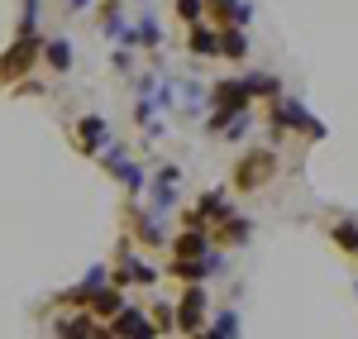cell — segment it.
Here are the masks:
<instances>
[{
  "label": "cell",
  "mask_w": 358,
  "mask_h": 339,
  "mask_svg": "<svg viewBox=\"0 0 358 339\" xmlns=\"http://www.w3.org/2000/svg\"><path fill=\"white\" fill-rule=\"evenodd\" d=\"M38 57H43V38H38V29H34V34H20V38L5 48V57H0V86L24 82Z\"/></svg>",
  "instance_id": "1"
},
{
  "label": "cell",
  "mask_w": 358,
  "mask_h": 339,
  "mask_svg": "<svg viewBox=\"0 0 358 339\" xmlns=\"http://www.w3.org/2000/svg\"><path fill=\"white\" fill-rule=\"evenodd\" d=\"M273 177H277V153L273 148H248L244 158L234 163V192L253 196V192H263Z\"/></svg>",
  "instance_id": "2"
},
{
  "label": "cell",
  "mask_w": 358,
  "mask_h": 339,
  "mask_svg": "<svg viewBox=\"0 0 358 339\" xmlns=\"http://www.w3.org/2000/svg\"><path fill=\"white\" fill-rule=\"evenodd\" d=\"M268 124H273V134H306V139H325V124H320V120H310L296 101H282V96H273Z\"/></svg>",
  "instance_id": "3"
},
{
  "label": "cell",
  "mask_w": 358,
  "mask_h": 339,
  "mask_svg": "<svg viewBox=\"0 0 358 339\" xmlns=\"http://www.w3.org/2000/svg\"><path fill=\"white\" fill-rule=\"evenodd\" d=\"M206 311H210L206 287H201V282H187L182 301H177V335H201V330L210 325V320H206Z\"/></svg>",
  "instance_id": "4"
},
{
  "label": "cell",
  "mask_w": 358,
  "mask_h": 339,
  "mask_svg": "<svg viewBox=\"0 0 358 339\" xmlns=\"http://www.w3.org/2000/svg\"><path fill=\"white\" fill-rule=\"evenodd\" d=\"M110 282L115 287H153L158 273H153L148 263H138V258L129 254V244H120V263L110 268Z\"/></svg>",
  "instance_id": "5"
},
{
  "label": "cell",
  "mask_w": 358,
  "mask_h": 339,
  "mask_svg": "<svg viewBox=\"0 0 358 339\" xmlns=\"http://www.w3.org/2000/svg\"><path fill=\"white\" fill-rule=\"evenodd\" d=\"M106 335L143 339V335H153V315L138 311V306H120V315H110V320H106Z\"/></svg>",
  "instance_id": "6"
},
{
  "label": "cell",
  "mask_w": 358,
  "mask_h": 339,
  "mask_svg": "<svg viewBox=\"0 0 358 339\" xmlns=\"http://www.w3.org/2000/svg\"><path fill=\"white\" fill-rule=\"evenodd\" d=\"M210 273H220V254L215 249H206L201 258H172V277L187 287V282H206Z\"/></svg>",
  "instance_id": "7"
},
{
  "label": "cell",
  "mask_w": 358,
  "mask_h": 339,
  "mask_svg": "<svg viewBox=\"0 0 358 339\" xmlns=\"http://www.w3.org/2000/svg\"><path fill=\"white\" fill-rule=\"evenodd\" d=\"M101 163H106V172H110V177H120V182H124V192H129V196H138V192H143V168H134L120 148H110V143H106V148H101Z\"/></svg>",
  "instance_id": "8"
},
{
  "label": "cell",
  "mask_w": 358,
  "mask_h": 339,
  "mask_svg": "<svg viewBox=\"0 0 358 339\" xmlns=\"http://www.w3.org/2000/svg\"><path fill=\"white\" fill-rule=\"evenodd\" d=\"M124 220L134 225V239L143 244V249H158V244H172V239L163 234V225H158V210H148V215H143L138 205H124Z\"/></svg>",
  "instance_id": "9"
},
{
  "label": "cell",
  "mask_w": 358,
  "mask_h": 339,
  "mask_svg": "<svg viewBox=\"0 0 358 339\" xmlns=\"http://www.w3.org/2000/svg\"><path fill=\"white\" fill-rule=\"evenodd\" d=\"M72 143H77V153H101V148L110 143L106 120H101V115H82V120H77V134H72Z\"/></svg>",
  "instance_id": "10"
},
{
  "label": "cell",
  "mask_w": 358,
  "mask_h": 339,
  "mask_svg": "<svg viewBox=\"0 0 358 339\" xmlns=\"http://www.w3.org/2000/svg\"><path fill=\"white\" fill-rule=\"evenodd\" d=\"M248 82H239V77H229V82H215L210 86V106H220V110H248Z\"/></svg>",
  "instance_id": "11"
},
{
  "label": "cell",
  "mask_w": 358,
  "mask_h": 339,
  "mask_svg": "<svg viewBox=\"0 0 358 339\" xmlns=\"http://www.w3.org/2000/svg\"><path fill=\"white\" fill-rule=\"evenodd\" d=\"M210 244H215V239H210V229L187 225L182 234H172V258H201Z\"/></svg>",
  "instance_id": "12"
},
{
  "label": "cell",
  "mask_w": 358,
  "mask_h": 339,
  "mask_svg": "<svg viewBox=\"0 0 358 339\" xmlns=\"http://www.w3.org/2000/svg\"><path fill=\"white\" fill-rule=\"evenodd\" d=\"M206 15L215 20V24H248L253 20V5L248 0H206Z\"/></svg>",
  "instance_id": "13"
},
{
  "label": "cell",
  "mask_w": 358,
  "mask_h": 339,
  "mask_svg": "<svg viewBox=\"0 0 358 339\" xmlns=\"http://www.w3.org/2000/svg\"><path fill=\"white\" fill-rule=\"evenodd\" d=\"M248 234H253V220H248V215H224L220 225L210 229V239H215V244H229V249L248 244Z\"/></svg>",
  "instance_id": "14"
},
{
  "label": "cell",
  "mask_w": 358,
  "mask_h": 339,
  "mask_svg": "<svg viewBox=\"0 0 358 339\" xmlns=\"http://www.w3.org/2000/svg\"><path fill=\"white\" fill-rule=\"evenodd\" d=\"M106 277H110V268H91L82 282H77V287H67V291H62L57 301H62V306H86V301L96 296V287H106Z\"/></svg>",
  "instance_id": "15"
},
{
  "label": "cell",
  "mask_w": 358,
  "mask_h": 339,
  "mask_svg": "<svg viewBox=\"0 0 358 339\" xmlns=\"http://www.w3.org/2000/svg\"><path fill=\"white\" fill-rule=\"evenodd\" d=\"M120 306H124L120 287L106 282V287H96V296L86 301V315H96V320H110V315H120Z\"/></svg>",
  "instance_id": "16"
},
{
  "label": "cell",
  "mask_w": 358,
  "mask_h": 339,
  "mask_svg": "<svg viewBox=\"0 0 358 339\" xmlns=\"http://www.w3.org/2000/svg\"><path fill=\"white\" fill-rule=\"evenodd\" d=\"M187 48H192L196 57H220V24H192Z\"/></svg>",
  "instance_id": "17"
},
{
  "label": "cell",
  "mask_w": 358,
  "mask_h": 339,
  "mask_svg": "<svg viewBox=\"0 0 358 339\" xmlns=\"http://www.w3.org/2000/svg\"><path fill=\"white\" fill-rule=\"evenodd\" d=\"M177 182H182V168L167 163V168L158 172V182H153V210H158V215L172 210V201H177Z\"/></svg>",
  "instance_id": "18"
},
{
  "label": "cell",
  "mask_w": 358,
  "mask_h": 339,
  "mask_svg": "<svg viewBox=\"0 0 358 339\" xmlns=\"http://www.w3.org/2000/svg\"><path fill=\"white\" fill-rule=\"evenodd\" d=\"M220 57H229V62H244V57H248V34H244V24H224L220 29Z\"/></svg>",
  "instance_id": "19"
},
{
  "label": "cell",
  "mask_w": 358,
  "mask_h": 339,
  "mask_svg": "<svg viewBox=\"0 0 358 339\" xmlns=\"http://www.w3.org/2000/svg\"><path fill=\"white\" fill-rule=\"evenodd\" d=\"M196 215H201L206 225H220L224 215H234V205L224 201V192H206V196L196 201Z\"/></svg>",
  "instance_id": "20"
},
{
  "label": "cell",
  "mask_w": 358,
  "mask_h": 339,
  "mask_svg": "<svg viewBox=\"0 0 358 339\" xmlns=\"http://www.w3.org/2000/svg\"><path fill=\"white\" fill-rule=\"evenodd\" d=\"M43 62H48L53 72H67V67H72V43H67V38H43Z\"/></svg>",
  "instance_id": "21"
},
{
  "label": "cell",
  "mask_w": 358,
  "mask_h": 339,
  "mask_svg": "<svg viewBox=\"0 0 358 339\" xmlns=\"http://www.w3.org/2000/svg\"><path fill=\"white\" fill-rule=\"evenodd\" d=\"M57 335H106V320H86V315H72V320H57Z\"/></svg>",
  "instance_id": "22"
},
{
  "label": "cell",
  "mask_w": 358,
  "mask_h": 339,
  "mask_svg": "<svg viewBox=\"0 0 358 339\" xmlns=\"http://www.w3.org/2000/svg\"><path fill=\"white\" fill-rule=\"evenodd\" d=\"M244 82H248V96H253V101H273V96H282V82L268 77V72H253V77H244Z\"/></svg>",
  "instance_id": "23"
},
{
  "label": "cell",
  "mask_w": 358,
  "mask_h": 339,
  "mask_svg": "<svg viewBox=\"0 0 358 339\" xmlns=\"http://www.w3.org/2000/svg\"><path fill=\"white\" fill-rule=\"evenodd\" d=\"M124 43H143V48H158V43H163V34H158V24H153V20L143 15V20H138V24L124 34Z\"/></svg>",
  "instance_id": "24"
},
{
  "label": "cell",
  "mask_w": 358,
  "mask_h": 339,
  "mask_svg": "<svg viewBox=\"0 0 358 339\" xmlns=\"http://www.w3.org/2000/svg\"><path fill=\"white\" fill-rule=\"evenodd\" d=\"M148 315H153V335H177V306L153 301V306H148Z\"/></svg>",
  "instance_id": "25"
},
{
  "label": "cell",
  "mask_w": 358,
  "mask_h": 339,
  "mask_svg": "<svg viewBox=\"0 0 358 339\" xmlns=\"http://www.w3.org/2000/svg\"><path fill=\"white\" fill-rule=\"evenodd\" d=\"M330 239H334V249H344V254H354V258H358V225L339 220V225L330 229Z\"/></svg>",
  "instance_id": "26"
},
{
  "label": "cell",
  "mask_w": 358,
  "mask_h": 339,
  "mask_svg": "<svg viewBox=\"0 0 358 339\" xmlns=\"http://www.w3.org/2000/svg\"><path fill=\"white\" fill-rule=\"evenodd\" d=\"M172 10H177V20H182L187 29L206 20V0H172Z\"/></svg>",
  "instance_id": "27"
},
{
  "label": "cell",
  "mask_w": 358,
  "mask_h": 339,
  "mask_svg": "<svg viewBox=\"0 0 358 339\" xmlns=\"http://www.w3.org/2000/svg\"><path fill=\"white\" fill-rule=\"evenodd\" d=\"M206 330H210V335H224V339H229V335H239V320H234V311H224L220 320H210Z\"/></svg>",
  "instance_id": "28"
},
{
  "label": "cell",
  "mask_w": 358,
  "mask_h": 339,
  "mask_svg": "<svg viewBox=\"0 0 358 339\" xmlns=\"http://www.w3.org/2000/svg\"><path fill=\"white\" fill-rule=\"evenodd\" d=\"M62 5H67V10H86L91 0H62Z\"/></svg>",
  "instance_id": "29"
}]
</instances>
